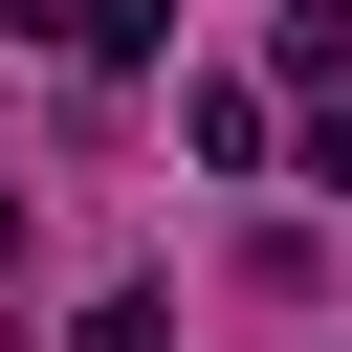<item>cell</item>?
<instances>
[{
  "label": "cell",
  "instance_id": "6da1fadb",
  "mask_svg": "<svg viewBox=\"0 0 352 352\" xmlns=\"http://www.w3.org/2000/svg\"><path fill=\"white\" fill-rule=\"evenodd\" d=\"M0 22H22V44H44V66H132V44H154V22H176V0H0Z\"/></svg>",
  "mask_w": 352,
  "mask_h": 352
},
{
  "label": "cell",
  "instance_id": "7a4b0ae2",
  "mask_svg": "<svg viewBox=\"0 0 352 352\" xmlns=\"http://www.w3.org/2000/svg\"><path fill=\"white\" fill-rule=\"evenodd\" d=\"M0 264H22V198H0Z\"/></svg>",
  "mask_w": 352,
  "mask_h": 352
}]
</instances>
